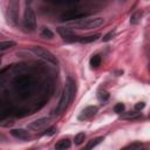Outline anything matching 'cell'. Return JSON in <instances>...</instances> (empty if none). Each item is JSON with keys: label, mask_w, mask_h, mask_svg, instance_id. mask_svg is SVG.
Listing matches in <instances>:
<instances>
[{"label": "cell", "mask_w": 150, "mask_h": 150, "mask_svg": "<svg viewBox=\"0 0 150 150\" xmlns=\"http://www.w3.org/2000/svg\"><path fill=\"white\" fill-rule=\"evenodd\" d=\"M11 134H12L14 137H16V138H19V139H23V141L30 138V134H29L28 131H26L25 129H13V130L11 131Z\"/></svg>", "instance_id": "cell-11"}, {"label": "cell", "mask_w": 150, "mask_h": 150, "mask_svg": "<svg viewBox=\"0 0 150 150\" xmlns=\"http://www.w3.org/2000/svg\"><path fill=\"white\" fill-rule=\"evenodd\" d=\"M138 148H141V143L135 142V143H131V144L125 145V146H124V148H122L121 150H137Z\"/></svg>", "instance_id": "cell-21"}, {"label": "cell", "mask_w": 150, "mask_h": 150, "mask_svg": "<svg viewBox=\"0 0 150 150\" xmlns=\"http://www.w3.org/2000/svg\"><path fill=\"white\" fill-rule=\"evenodd\" d=\"M56 132V128L55 127H52V128H49V129H47L42 135H47V136H52V135H54Z\"/></svg>", "instance_id": "cell-25"}, {"label": "cell", "mask_w": 150, "mask_h": 150, "mask_svg": "<svg viewBox=\"0 0 150 150\" xmlns=\"http://www.w3.org/2000/svg\"><path fill=\"white\" fill-rule=\"evenodd\" d=\"M98 38H100L98 34H95V35H88V36H81V38H80V42H82V43H89V42H94V41H96Z\"/></svg>", "instance_id": "cell-14"}, {"label": "cell", "mask_w": 150, "mask_h": 150, "mask_svg": "<svg viewBox=\"0 0 150 150\" xmlns=\"http://www.w3.org/2000/svg\"><path fill=\"white\" fill-rule=\"evenodd\" d=\"M33 83H34V81H33L32 76H29V75H19L14 80V87H15L16 91L20 93V95L22 97H26L29 95V93L32 91Z\"/></svg>", "instance_id": "cell-2"}, {"label": "cell", "mask_w": 150, "mask_h": 150, "mask_svg": "<svg viewBox=\"0 0 150 150\" xmlns=\"http://www.w3.org/2000/svg\"><path fill=\"white\" fill-rule=\"evenodd\" d=\"M141 116H142L141 112H136V111H132V112H131V111H129V112L122 115L121 118H123V120H135V118H138V117H141Z\"/></svg>", "instance_id": "cell-15"}, {"label": "cell", "mask_w": 150, "mask_h": 150, "mask_svg": "<svg viewBox=\"0 0 150 150\" xmlns=\"http://www.w3.org/2000/svg\"><path fill=\"white\" fill-rule=\"evenodd\" d=\"M97 97H98L100 101H107L109 98V94L105 90H100L98 94H97Z\"/></svg>", "instance_id": "cell-22"}, {"label": "cell", "mask_w": 150, "mask_h": 150, "mask_svg": "<svg viewBox=\"0 0 150 150\" xmlns=\"http://www.w3.org/2000/svg\"><path fill=\"white\" fill-rule=\"evenodd\" d=\"M141 18H142V13H141V12L135 13V14L131 16V19H130V23H132V25L138 23V22L141 21Z\"/></svg>", "instance_id": "cell-19"}, {"label": "cell", "mask_w": 150, "mask_h": 150, "mask_svg": "<svg viewBox=\"0 0 150 150\" xmlns=\"http://www.w3.org/2000/svg\"><path fill=\"white\" fill-rule=\"evenodd\" d=\"M145 107V104H144V102H138L136 105H135V109L136 110H142L143 108Z\"/></svg>", "instance_id": "cell-26"}, {"label": "cell", "mask_w": 150, "mask_h": 150, "mask_svg": "<svg viewBox=\"0 0 150 150\" xmlns=\"http://www.w3.org/2000/svg\"><path fill=\"white\" fill-rule=\"evenodd\" d=\"M0 139H5V141H6V137H5L4 135H0Z\"/></svg>", "instance_id": "cell-27"}, {"label": "cell", "mask_w": 150, "mask_h": 150, "mask_svg": "<svg viewBox=\"0 0 150 150\" xmlns=\"http://www.w3.org/2000/svg\"><path fill=\"white\" fill-rule=\"evenodd\" d=\"M137 150H146V149H144V148H143V149H141V148H138Z\"/></svg>", "instance_id": "cell-28"}, {"label": "cell", "mask_w": 150, "mask_h": 150, "mask_svg": "<svg viewBox=\"0 0 150 150\" xmlns=\"http://www.w3.org/2000/svg\"><path fill=\"white\" fill-rule=\"evenodd\" d=\"M70 148V141L68 138H62L56 142L55 144V150H67Z\"/></svg>", "instance_id": "cell-12"}, {"label": "cell", "mask_w": 150, "mask_h": 150, "mask_svg": "<svg viewBox=\"0 0 150 150\" xmlns=\"http://www.w3.org/2000/svg\"><path fill=\"white\" fill-rule=\"evenodd\" d=\"M101 56L100 55H93L91 56V59H90V61H89V63H90V67L91 68H97L100 64H101Z\"/></svg>", "instance_id": "cell-16"}, {"label": "cell", "mask_w": 150, "mask_h": 150, "mask_svg": "<svg viewBox=\"0 0 150 150\" xmlns=\"http://www.w3.org/2000/svg\"><path fill=\"white\" fill-rule=\"evenodd\" d=\"M123 110H124V104H123V103H117V104H115L114 111H115L116 114H121V112H123Z\"/></svg>", "instance_id": "cell-23"}, {"label": "cell", "mask_w": 150, "mask_h": 150, "mask_svg": "<svg viewBox=\"0 0 150 150\" xmlns=\"http://www.w3.org/2000/svg\"><path fill=\"white\" fill-rule=\"evenodd\" d=\"M32 50H33V52L35 53V55H38L39 57H41V59H43V60H46V61H48V62H52V63H54V64L57 63V59H56L49 50H47V49H45V48H42V47H40V46L33 47Z\"/></svg>", "instance_id": "cell-5"}, {"label": "cell", "mask_w": 150, "mask_h": 150, "mask_svg": "<svg viewBox=\"0 0 150 150\" xmlns=\"http://www.w3.org/2000/svg\"><path fill=\"white\" fill-rule=\"evenodd\" d=\"M75 93H76V84H75V81L73 79H68L67 80V83L64 86V89H63V93L61 95V98L57 103V107L55 109V114L56 115H60L61 112H63L67 107L69 105V103L73 101L74 96H75Z\"/></svg>", "instance_id": "cell-1"}, {"label": "cell", "mask_w": 150, "mask_h": 150, "mask_svg": "<svg viewBox=\"0 0 150 150\" xmlns=\"http://www.w3.org/2000/svg\"><path fill=\"white\" fill-rule=\"evenodd\" d=\"M7 20L12 26H18L19 14H18V4L15 1L11 2L7 9Z\"/></svg>", "instance_id": "cell-6"}, {"label": "cell", "mask_w": 150, "mask_h": 150, "mask_svg": "<svg viewBox=\"0 0 150 150\" xmlns=\"http://www.w3.org/2000/svg\"><path fill=\"white\" fill-rule=\"evenodd\" d=\"M84 138H86V135H84V132H80V134H77V135L75 136V138H74V142H75V144L80 145V144H82V143H83Z\"/></svg>", "instance_id": "cell-20"}, {"label": "cell", "mask_w": 150, "mask_h": 150, "mask_svg": "<svg viewBox=\"0 0 150 150\" xmlns=\"http://www.w3.org/2000/svg\"><path fill=\"white\" fill-rule=\"evenodd\" d=\"M103 23V18H94V19H81L76 21L74 26L79 29H93L97 28Z\"/></svg>", "instance_id": "cell-3"}, {"label": "cell", "mask_w": 150, "mask_h": 150, "mask_svg": "<svg viewBox=\"0 0 150 150\" xmlns=\"http://www.w3.org/2000/svg\"><path fill=\"white\" fill-rule=\"evenodd\" d=\"M87 15H88V13H86V12H80L79 9H69V11L64 12L61 15V20L62 21H70V20H74V19L86 18Z\"/></svg>", "instance_id": "cell-7"}, {"label": "cell", "mask_w": 150, "mask_h": 150, "mask_svg": "<svg viewBox=\"0 0 150 150\" xmlns=\"http://www.w3.org/2000/svg\"><path fill=\"white\" fill-rule=\"evenodd\" d=\"M23 26L26 30L33 32L36 28V16L34 11L30 7H26L25 14H23Z\"/></svg>", "instance_id": "cell-4"}, {"label": "cell", "mask_w": 150, "mask_h": 150, "mask_svg": "<svg viewBox=\"0 0 150 150\" xmlns=\"http://www.w3.org/2000/svg\"><path fill=\"white\" fill-rule=\"evenodd\" d=\"M41 36H42L43 39H53V38H54V33H53L49 28L43 27L42 30H41Z\"/></svg>", "instance_id": "cell-18"}, {"label": "cell", "mask_w": 150, "mask_h": 150, "mask_svg": "<svg viewBox=\"0 0 150 150\" xmlns=\"http://www.w3.org/2000/svg\"><path fill=\"white\" fill-rule=\"evenodd\" d=\"M16 43L14 42V41H1L0 42V52L1 50H6V49H9V48H12V47H14Z\"/></svg>", "instance_id": "cell-17"}, {"label": "cell", "mask_w": 150, "mask_h": 150, "mask_svg": "<svg viewBox=\"0 0 150 150\" xmlns=\"http://www.w3.org/2000/svg\"><path fill=\"white\" fill-rule=\"evenodd\" d=\"M96 112H97V107H95V105H89V107L84 108V109L81 111V114H80V116H79V120H89V118H91L93 116H95Z\"/></svg>", "instance_id": "cell-9"}, {"label": "cell", "mask_w": 150, "mask_h": 150, "mask_svg": "<svg viewBox=\"0 0 150 150\" xmlns=\"http://www.w3.org/2000/svg\"><path fill=\"white\" fill-rule=\"evenodd\" d=\"M102 141H103V137H96V138H93V139H90V141L87 143V145L84 146L83 150H91V149H94L97 144H100Z\"/></svg>", "instance_id": "cell-13"}, {"label": "cell", "mask_w": 150, "mask_h": 150, "mask_svg": "<svg viewBox=\"0 0 150 150\" xmlns=\"http://www.w3.org/2000/svg\"><path fill=\"white\" fill-rule=\"evenodd\" d=\"M48 121H49V118H47V117H42V118L35 120V121H33L32 123L28 124V129H30V130H40V129H42V128H45L47 125Z\"/></svg>", "instance_id": "cell-10"}, {"label": "cell", "mask_w": 150, "mask_h": 150, "mask_svg": "<svg viewBox=\"0 0 150 150\" xmlns=\"http://www.w3.org/2000/svg\"><path fill=\"white\" fill-rule=\"evenodd\" d=\"M114 36H115V32H112V30H111V32H109L108 34H105V35L103 36V41H104V42L110 41V40H111Z\"/></svg>", "instance_id": "cell-24"}, {"label": "cell", "mask_w": 150, "mask_h": 150, "mask_svg": "<svg viewBox=\"0 0 150 150\" xmlns=\"http://www.w3.org/2000/svg\"><path fill=\"white\" fill-rule=\"evenodd\" d=\"M57 32L63 38V40L66 42H75V41H80V38L81 36H77L73 33L71 29L69 28H66V27H59L57 28Z\"/></svg>", "instance_id": "cell-8"}]
</instances>
